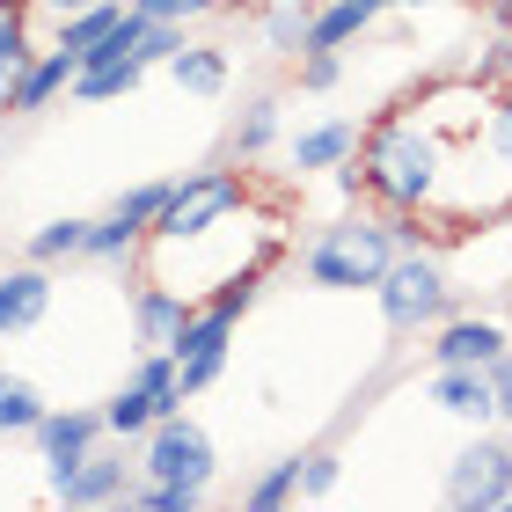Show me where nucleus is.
<instances>
[{
    "mask_svg": "<svg viewBox=\"0 0 512 512\" xmlns=\"http://www.w3.org/2000/svg\"><path fill=\"white\" fill-rule=\"evenodd\" d=\"M359 161H366V198L381 213H432L439 191H447V139H439V125L425 110L366 125Z\"/></svg>",
    "mask_w": 512,
    "mask_h": 512,
    "instance_id": "f257e3e1",
    "label": "nucleus"
},
{
    "mask_svg": "<svg viewBox=\"0 0 512 512\" xmlns=\"http://www.w3.org/2000/svg\"><path fill=\"white\" fill-rule=\"evenodd\" d=\"M395 256H403V242H395L388 220L344 213V220H330V227L308 242L300 271H308V286H322V293H374Z\"/></svg>",
    "mask_w": 512,
    "mask_h": 512,
    "instance_id": "f03ea898",
    "label": "nucleus"
},
{
    "mask_svg": "<svg viewBox=\"0 0 512 512\" xmlns=\"http://www.w3.org/2000/svg\"><path fill=\"white\" fill-rule=\"evenodd\" d=\"M381 300V322L395 337H417V330H439V322L454 315V286H447V271H439V256L425 249H403L388 264V278L374 286Z\"/></svg>",
    "mask_w": 512,
    "mask_h": 512,
    "instance_id": "7ed1b4c3",
    "label": "nucleus"
},
{
    "mask_svg": "<svg viewBox=\"0 0 512 512\" xmlns=\"http://www.w3.org/2000/svg\"><path fill=\"white\" fill-rule=\"evenodd\" d=\"M242 198H249V176L242 169H198V176H183L176 198H169V213L154 220V249H176V242H198V235H213V227H227L242 213Z\"/></svg>",
    "mask_w": 512,
    "mask_h": 512,
    "instance_id": "20e7f679",
    "label": "nucleus"
},
{
    "mask_svg": "<svg viewBox=\"0 0 512 512\" xmlns=\"http://www.w3.org/2000/svg\"><path fill=\"white\" fill-rule=\"evenodd\" d=\"M447 505H461V512L512 505V439H498L491 425L461 439L454 461H447Z\"/></svg>",
    "mask_w": 512,
    "mask_h": 512,
    "instance_id": "39448f33",
    "label": "nucleus"
},
{
    "mask_svg": "<svg viewBox=\"0 0 512 512\" xmlns=\"http://www.w3.org/2000/svg\"><path fill=\"white\" fill-rule=\"evenodd\" d=\"M213 469H220V461H213V439H205V425H191L183 410L161 417V425L139 439V476H147V483H198V491H205Z\"/></svg>",
    "mask_w": 512,
    "mask_h": 512,
    "instance_id": "423d86ee",
    "label": "nucleus"
},
{
    "mask_svg": "<svg viewBox=\"0 0 512 512\" xmlns=\"http://www.w3.org/2000/svg\"><path fill=\"white\" fill-rule=\"evenodd\" d=\"M227 344H235V315L198 308L191 322H183V337H176V374H183V395H205V388L227 374Z\"/></svg>",
    "mask_w": 512,
    "mask_h": 512,
    "instance_id": "0eeeda50",
    "label": "nucleus"
},
{
    "mask_svg": "<svg viewBox=\"0 0 512 512\" xmlns=\"http://www.w3.org/2000/svg\"><path fill=\"white\" fill-rule=\"evenodd\" d=\"M103 410H44V425H37V447H44V476H52V491L66 476L81 469L88 454H96V439H103Z\"/></svg>",
    "mask_w": 512,
    "mask_h": 512,
    "instance_id": "6e6552de",
    "label": "nucleus"
},
{
    "mask_svg": "<svg viewBox=\"0 0 512 512\" xmlns=\"http://www.w3.org/2000/svg\"><path fill=\"white\" fill-rule=\"evenodd\" d=\"M198 315V300L183 286H161V278H147V286L132 293V344L139 352H176L183 322Z\"/></svg>",
    "mask_w": 512,
    "mask_h": 512,
    "instance_id": "1a4fd4ad",
    "label": "nucleus"
},
{
    "mask_svg": "<svg viewBox=\"0 0 512 512\" xmlns=\"http://www.w3.org/2000/svg\"><path fill=\"white\" fill-rule=\"evenodd\" d=\"M432 403L439 417H454V425H498V388H491V366H432Z\"/></svg>",
    "mask_w": 512,
    "mask_h": 512,
    "instance_id": "9d476101",
    "label": "nucleus"
},
{
    "mask_svg": "<svg viewBox=\"0 0 512 512\" xmlns=\"http://www.w3.org/2000/svg\"><path fill=\"white\" fill-rule=\"evenodd\" d=\"M505 344H512L505 322H491V315H447L432 330V366H491Z\"/></svg>",
    "mask_w": 512,
    "mask_h": 512,
    "instance_id": "9b49d317",
    "label": "nucleus"
},
{
    "mask_svg": "<svg viewBox=\"0 0 512 512\" xmlns=\"http://www.w3.org/2000/svg\"><path fill=\"white\" fill-rule=\"evenodd\" d=\"M52 315V264H15V271H0V337H22V330H37V322Z\"/></svg>",
    "mask_w": 512,
    "mask_h": 512,
    "instance_id": "f8f14e48",
    "label": "nucleus"
},
{
    "mask_svg": "<svg viewBox=\"0 0 512 512\" xmlns=\"http://www.w3.org/2000/svg\"><path fill=\"white\" fill-rule=\"evenodd\" d=\"M359 118H322V125H308V132H293V147H286V161H293V176H330L337 161H352L359 154Z\"/></svg>",
    "mask_w": 512,
    "mask_h": 512,
    "instance_id": "ddd939ff",
    "label": "nucleus"
},
{
    "mask_svg": "<svg viewBox=\"0 0 512 512\" xmlns=\"http://www.w3.org/2000/svg\"><path fill=\"white\" fill-rule=\"evenodd\" d=\"M132 469H139V461L96 447V454H88L81 469L52 491V505H74V512H88V505H118V498H125V483H132Z\"/></svg>",
    "mask_w": 512,
    "mask_h": 512,
    "instance_id": "4468645a",
    "label": "nucleus"
},
{
    "mask_svg": "<svg viewBox=\"0 0 512 512\" xmlns=\"http://www.w3.org/2000/svg\"><path fill=\"white\" fill-rule=\"evenodd\" d=\"M74 74H81V52H66V44L37 52V66L22 74V88L8 96V118H37V110H52L66 88H74Z\"/></svg>",
    "mask_w": 512,
    "mask_h": 512,
    "instance_id": "2eb2a0df",
    "label": "nucleus"
},
{
    "mask_svg": "<svg viewBox=\"0 0 512 512\" xmlns=\"http://www.w3.org/2000/svg\"><path fill=\"white\" fill-rule=\"evenodd\" d=\"M44 410H52V403H44V388L0 366V439H37Z\"/></svg>",
    "mask_w": 512,
    "mask_h": 512,
    "instance_id": "dca6fc26",
    "label": "nucleus"
},
{
    "mask_svg": "<svg viewBox=\"0 0 512 512\" xmlns=\"http://www.w3.org/2000/svg\"><path fill=\"white\" fill-rule=\"evenodd\" d=\"M374 30V8H359V0H330V8H315L308 22V52H344L352 37Z\"/></svg>",
    "mask_w": 512,
    "mask_h": 512,
    "instance_id": "f3484780",
    "label": "nucleus"
},
{
    "mask_svg": "<svg viewBox=\"0 0 512 512\" xmlns=\"http://www.w3.org/2000/svg\"><path fill=\"white\" fill-rule=\"evenodd\" d=\"M169 74H176L183 96H220L227 88V52L220 44H183V52L169 59Z\"/></svg>",
    "mask_w": 512,
    "mask_h": 512,
    "instance_id": "a211bd4d",
    "label": "nucleus"
},
{
    "mask_svg": "<svg viewBox=\"0 0 512 512\" xmlns=\"http://www.w3.org/2000/svg\"><path fill=\"white\" fill-rule=\"evenodd\" d=\"M125 15H132V0H96V8H81V15H59V44L88 59V52H96V44L118 30Z\"/></svg>",
    "mask_w": 512,
    "mask_h": 512,
    "instance_id": "6ab92c4d",
    "label": "nucleus"
},
{
    "mask_svg": "<svg viewBox=\"0 0 512 512\" xmlns=\"http://www.w3.org/2000/svg\"><path fill=\"white\" fill-rule=\"evenodd\" d=\"M103 425H110V439H147V432L161 425V403H154L139 381H125V388L103 403Z\"/></svg>",
    "mask_w": 512,
    "mask_h": 512,
    "instance_id": "aec40b11",
    "label": "nucleus"
},
{
    "mask_svg": "<svg viewBox=\"0 0 512 512\" xmlns=\"http://www.w3.org/2000/svg\"><path fill=\"white\" fill-rule=\"evenodd\" d=\"M139 249H147V227H132L125 213H103L88 227V264H132Z\"/></svg>",
    "mask_w": 512,
    "mask_h": 512,
    "instance_id": "412c9836",
    "label": "nucleus"
},
{
    "mask_svg": "<svg viewBox=\"0 0 512 512\" xmlns=\"http://www.w3.org/2000/svg\"><path fill=\"white\" fill-rule=\"evenodd\" d=\"M88 227L96 220H44L30 235V256L37 264H74V256H88Z\"/></svg>",
    "mask_w": 512,
    "mask_h": 512,
    "instance_id": "4be33fe9",
    "label": "nucleus"
},
{
    "mask_svg": "<svg viewBox=\"0 0 512 512\" xmlns=\"http://www.w3.org/2000/svg\"><path fill=\"white\" fill-rule=\"evenodd\" d=\"M271 139H278V96H256L242 118H235V161L271 154Z\"/></svg>",
    "mask_w": 512,
    "mask_h": 512,
    "instance_id": "5701e85b",
    "label": "nucleus"
},
{
    "mask_svg": "<svg viewBox=\"0 0 512 512\" xmlns=\"http://www.w3.org/2000/svg\"><path fill=\"white\" fill-rule=\"evenodd\" d=\"M308 22H315V0H278L264 15V44L271 52H308Z\"/></svg>",
    "mask_w": 512,
    "mask_h": 512,
    "instance_id": "b1692460",
    "label": "nucleus"
},
{
    "mask_svg": "<svg viewBox=\"0 0 512 512\" xmlns=\"http://www.w3.org/2000/svg\"><path fill=\"white\" fill-rule=\"evenodd\" d=\"M242 498H249L256 512H278V505H293V498H300V454H293V461H271V469L256 476Z\"/></svg>",
    "mask_w": 512,
    "mask_h": 512,
    "instance_id": "393cba45",
    "label": "nucleus"
},
{
    "mask_svg": "<svg viewBox=\"0 0 512 512\" xmlns=\"http://www.w3.org/2000/svg\"><path fill=\"white\" fill-rule=\"evenodd\" d=\"M169 198H176V183H132V191L110 205V213H125L132 227H147V242H154V220L169 213Z\"/></svg>",
    "mask_w": 512,
    "mask_h": 512,
    "instance_id": "a878e982",
    "label": "nucleus"
},
{
    "mask_svg": "<svg viewBox=\"0 0 512 512\" xmlns=\"http://www.w3.org/2000/svg\"><path fill=\"white\" fill-rule=\"evenodd\" d=\"M37 66V52H30V30H8L0 37V110H8V96L22 88V74Z\"/></svg>",
    "mask_w": 512,
    "mask_h": 512,
    "instance_id": "bb28decb",
    "label": "nucleus"
},
{
    "mask_svg": "<svg viewBox=\"0 0 512 512\" xmlns=\"http://www.w3.org/2000/svg\"><path fill=\"white\" fill-rule=\"evenodd\" d=\"M132 505L139 512H191V505H205V491L198 483H139Z\"/></svg>",
    "mask_w": 512,
    "mask_h": 512,
    "instance_id": "cd10ccee",
    "label": "nucleus"
},
{
    "mask_svg": "<svg viewBox=\"0 0 512 512\" xmlns=\"http://www.w3.org/2000/svg\"><path fill=\"white\" fill-rule=\"evenodd\" d=\"M293 81L308 88V96H330V88L344 81V52H300V66H293Z\"/></svg>",
    "mask_w": 512,
    "mask_h": 512,
    "instance_id": "c85d7f7f",
    "label": "nucleus"
},
{
    "mask_svg": "<svg viewBox=\"0 0 512 512\" xmlns=\"http://www.w3.org/2000/svg\"><path fill=\"white\" fill-rule=\"evenodd\" d=\"M483 147L498 161H512V88H498V96L483 103Z\"/></svg>",
    "mask_w": 512,
    "mask_h": 512,
    "instance_id": "c756f323",
    "label": "nucleus"
},
{
    "mask_svg": "<svg viewBox=\"0 0 512 512\" xmlns=\"http://www.w3.org/2000/svg\"><path fill=\"white\" fill-rule=\"evenodd\" d=\"M139 15H161V22H205V15H220L227 0H132Z\"/></svg>",
    "mask_w": 512,
    "mask_h": 512,
    "instance_id": "7c9ffc66",
    "label": "nucleus"
},
{
    "mask_svg": "<svg viewBox=\"0 0 512 512\" xmlns=\"http://www.w3.org/2000/svg\"><path fill=\"white\" fill-rule=\"evenodd\" d=\"M337 491V454H300V498H330Z\"/></svg>",
    "mask_w": 512,
    "mask_h": 512,
    "instance_id": "2f4dec72",
    "label": "nucleus"
},
{
    "mask_svg": "<svg viewBox=\"0 0 512 512\" xmlns=\"http://www.w3.org/2000/svg\"><path fill=\"white\" fill-rule=\"evenodd\" d=\"M491 388H498V425L512 432V344H505V352L491 359Z\"/></svg>",
    "mask_w": 512,
    "mask_h": 512,
    "instance_id": "473e14b6",
    "label": "nucleus"
},
{
    "mask_svg": "<svg viewBox=\"0 0 512 512\" xmlns=\"http://www.w3.org/2000/svg\"><path fill=\"white\" fill-rule=\"evenodd\" d=\"M8 30H30V0H0V37Z\"/></svg>",
    "mask_w": 512,
    "mask_h": 512,
    "instance_id": "72a5a7b5",
    "label": "nucleus"
},
{
    "mask_svg": "<svg viewBox=\"0 0 512 512\" xmlns=\"http://www.w3.org/2000/svg\"><path fill=\"white\" fill-rule=\"evenodd\" d=\"M30 8H44V15H81V8H96V0H30Z\"/></svg>",
    "mask_w": 512,
    "mask_h": 512,
    "instance_id": "f704fd0d",
    "label": "nucleus"
},
{
    "mask_svg": "<svg viewBox=\"0 0 512 512\" xmlns=\"http://www.w3.org/2000/svg\"><path fill=\"white\" fill-rule=\"evenodd\" d=\"M359 8H374V15H381V8H410V0H359Z\"/></svg>",
    "mask_w": 512,
    "mask_h": 512,
    "instance_id": "c9c22d12",
    "label": "nucleus"
}]
</instances>
